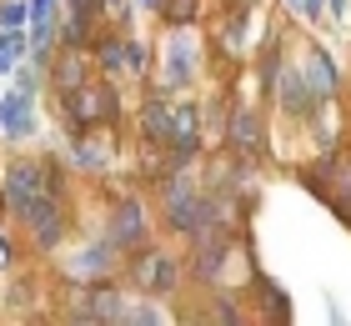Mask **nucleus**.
I'll return each mask as SVG.
<instances>
[{
  "instance_id": "nucleus-1",
  "label": "nucleus",
  "mask_w": 351,
  "mask_h": 326,
  "mask_svg": "<svg viewBox=\"0 0 351 326\" xmlns=\"http://www.w3.org/2000/svg\"><path fill=\"white\" fill-rule=\"evenodd\" d=\"M116 110H121V95L110 86H101V80H86V86L66 91V121H71V130H90L101 121H116Z\"/></svg>"
},
{
  "instance_id": "nucleus-2",
  "label": "nucleus",
  "mask_w": 351,
  "mask_h": 326,
  "mask_svg": "<svg viewBox=\"0 0 351 326\" xmlns=\"http://www.w3.org/2000/svg\"><path fill=\"white\" fill-rule=\"evenodd\" d=\"M40 196H56V171L36 166V161H21V166H10V176H5V201H10L15 216H25V211L40 201Z\"/></svg>"
},
{
  "instance_id": "nucleus-3",
  "label": "nucleus",
  "mask_w": 351,
  "mask_h": 326,
  "mask_svg": "<svg viewBox=\"0 0 351 326\" xmlns=\"http://www.w3.org/2000/svg\"><path fill=\"white\" fill-rule=\"evenodd\" d=\"M21 221L30 226V231H36V246H56V241H60V231H66V211H60V201H56V196H40V201L30 206Z\"/></svg>"
},
{
  "instance_id": "nucleus-4",
  "label": "nucleus",
  "mask_w": 351,
  "mask_h": 326,
  "mask_svg": "<svg viewBox=\"0 0 351 326\" xmlns=\"http://www.w3.org/2000/svg\"><path fill=\"white\" fill-rule=\"evenodd\" d=\"M276 86H281V110H291V116H311V101H316V91L306 86V75H301V71L281 65Z\"/></svg>"
},
{
  "instance_id": "nucleus-5",
  "label": "nucleus",
  "mask_w": 351,
  "mask_h": 326,
  "mask_svg": "<svg viewBox=\"0 0 351 326\" xmlns=\"http://www.w3.org/2000/svg\"><path fill=\"white\" fill-rule=\"evenodd\" d=\"M226 136H231V145H236V151H241V156H261V116H256V110H236V116H231V126H226Z\"/></svg>"
},
{
  "instance_id": "nucleus-6",
  "label": "nucleus",
  "mask_w": 351,
  "mask_h": 326,
  "mask_svg": "<svg viewBox=\"0 0 351 326\" xmlns=\"http://www.w3.org/2000/svg\"><path fill=\"white\" fill-rule=\"evenodd\" d=\"M136 281L146 286V291H176V261L171 256H141L136 261Z\"/></svg>"
},
{
  "instance_id": "nucleus-7",
  "label": "nucleus",
  "mask_w": 351,
  "mask_h": 326,
  "mask_svg": "<svg viewBox=\"0 0 351 326\" xmlns=\"http://www.w3.org/2000/svg\"><path fill=\"white\" fill-rule=\"evenodd\" d=\"M110 241H116V246H141V241H146V211H141L136 201H125L116 211V221H110Z\"/></svg>"
},
{
  "instance_id": "nucleus-8",
  "label": "nucleus",
  "mask_w": 351,
  "mask_h": 326,
  "mask_svg": "<svg viewBox=\"0 0 351 326\" xmlns=\"http://www.w3.org/2000/svg\"><path fill=\"white\" fill-rule=\"evenodd\" d=\"M0 126H5L10 136H25V130L36 126V116H30V91L25 86H15L5 101H0Z\"/></svg>"
},
{
  "instance_id": "nucleus-9",
  "label": "nucleus",
  "mask_w": 351,
  "mask_h": 326,
  "mask_svg": "<svg viewBox=\"0 0 351 326\" xmlns=\"http://www.w3.org/2000/svg\"><path fill=\"white\" fill-rule=\"evenodd\" d=\"M51 80H56V91H60V95L75 91V86H86V56H81V45H66V56L56 60Z\"/></svg>"
},
{
  "instance_id": "nucleus-10",
  "label": "nucleus",
  "mask_w": 351,
  "mask_h": 326,
  "mask_svg": "<svg viewBox=\"0 0 351 326\" xmlns=\"http://www.w3.org/2000/svg\"><path fill=\"white\" fill-rule=\"evenodd\" d=\"M306 65H311V71H301V75H306V86H311L316 95H331V91H337V65H331L326 51H311Z\"/></svg>"
},
{
  "instance_id": "nucleus-11",
  "label": "nucleus",
  "mask_w": 351,
  "mask_h": 326,
  "mask_svg": "<svg viewBox=\"0 0 351 326\" xmlns=\"http://www.w3.org/2000/svg\"><path fill=\"white\" fill-rule=\"evenodd\" d=\"M141 130H146L151 141H161V145H166V141H171V106H166V101H151V106H146V116H141Z\"/></svg>"
},
{
  "instance_id": "nucleus-12",
  "label": "nucleus",
  "mask_w": 351,
  "mask_h": 326,
  "mask_svg": "<svg viewBox=\"0 0 351 326\" xmlns=\"http://www.w3.org/2000/svg\"><path fill=\"white\" fill-rule=\"evenodd\" d=\"M95 60L106 65V71H125V40H101V51H95Z\"/></svg>"
},
{
  "instance_id": "nucleus-13",
  "label": "nucleus",
  "mask_w": 351,
  "mask_h": 326,
  "mask_svg": "<svg viewBox=\"0 0 351 326\" xmlns=\"http://www.w3.org/2000/svg\"><path fill=\"white\" fill-rule=\"evenodd\" d=\"M30 21V10L21 5V0H10V5H0V25H5V30H21Z\"/></svg>"
},
{
  "instance_id": "nucleus-14",
  "label": "nucleus",
  "mask_w": 351,
  "mask_h": 326,
  "mask_svg": "<svg viewBox=\"0 0 351 326\" xmlns=\"http://www.w3.org/2000/svg\"><path fill=\"white\" fill-rule=\"evenodd\" d=\"M101 261H110V251H106V246L86 251V256H81V271H75V276H95V266H101Z\"/></svg>"
},
{
  "instance_id": "nucleus-15",
  "label": "nucleus",
  "mask_w": 351,
  "mask_h": 326,
  "mask_svg": "<svg viewBox=\"0 0 351 326\" xmlns=\"http://www.w3.org/2000/svg\"><path fill=\"white\" fill-rule=\"evenodd\" d=\"M10 65H15V56L5 51V40H0V75H5V71H10Z\"/></svg>"
},
{
  "instance_id": "nucleus-16",
  "label": "nucleus",
  "mask_w": 351,
  "mask_h": 326,
  "mask_svg": "<svg viewBox=\"0 0 351 326\" xmlns=\"http://www.w3.org/2000/svg\"><path fill=\"white\" fill-rule=\"evenodd\" d=\"M10 266V246H5V236H0V271Z\"/></svg>"
},
{
  "instance_id": "nucleus-17",
  "label": "nucleus",
  "mask_w": 351,
  "mask_h": 326,
  "mask_svg": "<svg viewBox=\"0 0 351 326\" xmlns=\"http://www.w3.org/2000/svg\"><path fill=\"white\" fill-rule=\"evenodd\" d=\"M301 10H306V15H316V10H322V0H301Z\"/></svg>"
}]
</instances>
